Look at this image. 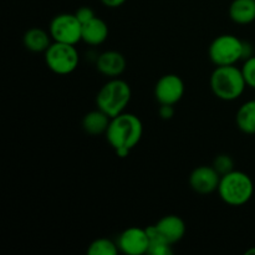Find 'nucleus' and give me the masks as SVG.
Masks as SVG:
<instances>
[{
    "mask_svg": "<svg viewBox=\"0 0 255 255\" xmlns=\"http://www.w3.org/2000/svg\"><path fill=\"white\" fill-rule=\"evenodd\" d=\"M105 136L117 156L125 158L142 139L143 124L134 114L122 112L112 117Z\"/></svg>",
    "mask_w": 255,
    "mask_h": 255,
    "instance_id": "f257e3e1",
    "label": "nucleus"
},
{
    "mask_svg": "<svg viewBox=\"0 0 255 255\" xmlns=\"http://www.w3.org/2000/svg\"><path fill=\"white\" fill-rule=\"evenodd\" d=\"M209 85L214 96L222 101H236L248 86L242 67L237 65L216 66L209 79Z\"/></svg>",
    "mask_w": 255,
    "mask_h": 255,
    "instance_id": "f03ea898",
    "label": "nucleus"
},
{
    "mask_svg": "<svg viewBox=\"0 0 255 255\" xmlns=\"http://www.w3.org/2000/svg\"><path fill=\"white\" fill-rule=\"evenodd\" d=\"M132 99V90L128 82L116 77L109 79L96 95V107L110 117H116L126 111Z\"/></svg>",
    "mask_w": 255,
    "mask_h": 255,
    "instance_id": "7ed1b4c3",
    "label": "nucleus"
},
{
    "mask_svg": "<svg viewBox=\"0 0 255 255\" xmlns=\"http://www.w3.org/2000/svg\"><path fill=\"white\" fill-rule=\"evenodd\" d=\"M217 192L226 204L232 207H242L248 203L253 197V179L246 172L234 169L221 177Z\"/></svg>",
    "mask_w": 255,
    "mask_h": 255,
    "instance_id": "20e7f679",
    "label": "nucleus"
},
{
    "mask_svg": "<svg viewBox=\"0 0 255 255\" xmlns=\"http://www.w3.org/2000/svg\"><path fill=\"white\" fill-rule=\"evenodd\" d=\"M244 42L233 34L219 35L209 45V60L216 66L237 65L244 60Z\"/></svg>",
    "mask_w": 255,
    "mask_h": 255,
    "instance_id": "39448f33",
    "label": "nucleus"
},
{
    "mask_svg": "<svg viewBox=\"0 0 255 255\" xmlns=\"http://www.w3.org/2000/svg\"><path fill=\"white\" fill-rule=\"evenodd\" d=\"M45 64L54 74L65 76L77 69L80 64V55L76 45L52 41L49 49L44 52Z\"/></svg>",
    "mask_w": 255,
    "mask_h": 255,
    "instance_id": "423d86ee",
    "label": "nucleus"
},
{
    "mask_svg": "<svg viewBox=\"0 0 255 255\" xmlns=\"http://www.w3.org/2000/svg\"><path fill=\"white\" fill-rule=\"evenodd\" d=\"M49 32L54 41L77 45L82 41V22L76 14L61 12L51 19Z\"/></svg>",
    "mask_w": 255,
    "mask_h": 255,
    "instance_id": "0eeeda50",
    "label": "nucleus"
},
{
    "mask_svg": "<svg viewBox=\"0 0 255 255\" xmlns=\"http://www.w3.org/2000/svg\"><path fill=\"white\" fill-rule=\"evenodd\" d=\"M186 86L179 75L167 74L159 77L154 85V99L159 105L178 104L184 96Z\"/></svg>",
    "mask_w": 255,
    "mask_h": 255,
    "instance_id": "6e6552de",
    "label": "nucleus"
},
{
    "mask_svg": "<svg viewBox=\"0 0 255 255\" xmlns=\"http://www.w3.org/2000/svg\"><path fill=\"white\" fill-rule=\"evenodd\" d=\"M117 246L121 253L127 255H143L148 253L149 237L146 228L129 227L117 238Z\"/></svg>",
    "mask_w": 255,
    "mask_h": 255,
    "instance_id": "1a4fd4ad",
    "label": "nucleus"
},
{
    "mask_svg": "<svg viewBox=\"0 0 255 255\" xmlns=\"http://www.w3.org/2000/svg\"><path fill=\"white\" fill-rule=\"evenodd\" d=\"M221 177L213 166H198L189 174V186L196 193L207 196L218 191Z\"/></svg>",
    "mask_w": 255,
    "mask_h": 255,
    "instance_id": "9d476101",
    "label": "nucleus"
},
{
    "mask_svg": "<svg viewBox=\"0 0 255 255\" xmlns=\"http://www.w3.org/2000/svg\"><path fill=\"white\" fill-rule=\"evenodd\" d=\"M96 69L107 79H116L125 72L127 66L124 55L116 50H107L101 52L96 57Z\"/></svg>",
    "mask_w": 255,
    "mask_h": 255,
    "instance_id": "9b49d317",
    "label": "nucleus"
},
{
    "mask_svg": "<svg viewBox=\"0 0 255 255\" xmlns=\"http://www.w3.org/2000/svg\"><path fill=\"white\" fill-rule=\"evenodd\" d=\"M154 226L158 229L159 233L164 237V239L168 241L172 246L182 241L186 234V223L181 217L176 216V214H168V216L162 217Z\"/></svg>",
    "mask_w": 255,
    "mask_h": 255,
    "instance_id": "f8f14e48",
    "label": "nucleus"
},
{
    "mask_svg": "<svg viewBox=\"0 0 255 255\" xmlns=\"http://www.w3.org/2000/svg\"><path fill=\"white\" fill-rule=\"evenodd\" d=\"M109 37V25L100 17L94 16L82 24V41L90 46L102 45Z\"/></svg>",
    "mask_w": 255,
    "mask_h": 255,
    "instance_id": "ddd939ff",
    "label": "nucleus"
},
{
    "mask_svg": "<svg viewBox=\"0 0 255 255\" xmlns=\"http://www.w3.org/2000/svg\"><path fill=\"white\" fill-rule=\"evenodd\" d=\"M111 117L101 110L96 109L87 112L82 119V128L90 136H100L106 133Z\"/></svg>",
    "mask_w": 255,
    "mask_h": 255,
    "instance_id": "4468645a",
    "label": "nucleus"
},
{
    "mask_svg": "<svg viewBox=\"0 0 255 255\" xmlns=\"http://www.w3.org/2000/svg\"><path fill=\"white\" fill-rule=\"evenodd\" d=\"M52 37L49 31H45L44 29L40 27H31L27 30L22 37L25 49L31 52H45L49 49L50 45L52 44Z\"/></svg>",
    "mask_w": 255,
    "mask_h": 255,
    "instance_id": "2eb2a0df",
    "label": "nucleus"
},
{
    "mask_svg": "<svg viewBox=\"0 0 255 255\" xmlns=\"http://www.w3.org/2000/svg\"><path fill=\"white\" fill-rule=\"evenodd\" d=\"M229 17L239 25L255 21V0H233L229 5Z\"/></svg>",
    "mask_w": 255,
    "mask_h": 255,
    "instance_id": "dca6fc26",
    "label": "nucleus"
},
{
    "mask_svg": "<svg viewBox=\"0 0 255 255\" xmlns=\"http://www.w3.org/2000/svg\"><path fill=\"white\" fill-rule=\"evenodd\" d=\"M237 127L246 134H255V99L244 102L236 115Z\"/></svg>",
    "mask_w": 255,
    "mask_h": 255,
    "instance_id": "f3484780",
    "label": "nucleus"
},
{
    "mask_svg": "<svg viewBox=\"0 0 255 255\" xmlns=\"http://www.w3.org/2000/svg\"><path fill=\"white\" fill-rule=\"evenodd\" d=\"M147 233L149 237V248L148 253L149 255H171L173 253L172 251V244L168 241L164 239L156 228V226H149L147 227Z\"/></svg>",
    "mask_w": 255,
    "mask_h": 255,
    "instance_id": "a211bd4d",
    "label": "nucleus"
},
{
    "mask_svg": "<svg viewBox=\"0 0 255 255\" xmlns=\"http://www.w3.org/2000/svg\"><path fill=\"white\" fill-rule=\"evenodd\" d=\"M120 252L117 242L109 238H97L87 248L89 255H117Z\"/></svg>",
    "mask_w": 255,
    "mask_h": 255,
    "instance_id": "6ab92c4d",
    "label": "nucleus"
},
{
    "mask_svg": "<svg viewBox=\"0 0 255 255\" xmlns=\"http://www.w3.org/2000/svg\"><path fill=\"white\" fill-rule=\"evenodd\" d=\"M213 167L221 176H224V174L234 171V161L232 158V156H229V154L221 153L218 156H216V158H214Z\"/></svg>",
    "mask_w": 255,
    "mask_h": 255,
    "instance_id": "aec40b11",
    "label": "nucleus"
},
{
    "mask_svg": "<svg viewBox=\"0 0 255 255\" xmlns=\"http://www.w3.org/2000/svg\"><path fill=\"white\" fill-rule=\"evenodd\" d=\"M242 71H243L247 85L255 90V55L251 56L249 59L244 60Z\"/></svg>",
    "mask_w": 255,
    "mask_h": 255,
    "instance_id": "412c9836",
    "label": "nucleus"
},
{
    "mask_svg": "<svg viewBox=\"0 0 255 255\" xmlns=\"http://www.w3.org/2000/svg\"><path fill=\"white\" fill-rule=\"evenodd\" d=\"M75 14H76V16L79 17V20L82 22V24L89 21V20H91L94 16H96V15H95V11L90 6L79 7Z\"/></svg>",
    "mask_w": 255,
    "mask_h": 255,
    "instance_id": "4be33fe9",
    "label": "nucleus"
},
{
    "mask_svg": "<svg viewBox=\"0 0 255 255\" xmlns=\"http://www.w3.org/2000/svg\"><path fill=\"white\" fill-rule=\"evenodd\" d=\"M158 115L162 120H171L174 116V106H172V105H159Z\"/></svg>",
    "mask_w": 255,
    "mask_h": 255,
    "instance_id": "5701e85b",
    "label": "nucleus"
},
{
    "mask_svg": "<svg viewBox=\"0 0 255 255\" xmlns=\"http://www.w3.org/2000/svg\"><path fill=\"white\" fill-rule=\"evenodd\" d=\"M126 1L127 0H101V2L105 5V6L112 7V9L122 6V5H124Z\"/></svg>",
    "mask_w": 255,
    "mask_h": 255,
    "instance_id": "b1692460",
    "label": "nucleus"
},
{
    "mask_svg": "<svg viewBox=\"0 0 255 255\" xmlns=\"http://www.w3.org/2000/svg\"><path fill=\"white\" fill-rule=\"evenodd\" d=\"M246 255H255V247H253V248L248 249V251L246 252Z\"/></svg>",
    "mask_w": 255,
    "mask_h": 255,
    "instance_id": "393cba45",
    "label": "nucleus"
}]
</instances>
